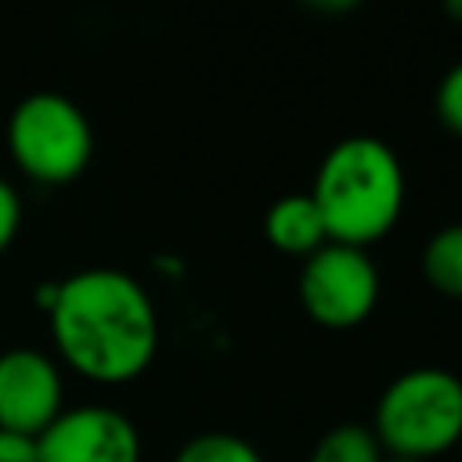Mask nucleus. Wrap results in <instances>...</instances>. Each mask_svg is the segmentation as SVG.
Returning <instances> with one entry per match:
<instances>
[{
	"mask_svg": "<svg viewBox=\"0 0 462 462\" xmlns=\"http://www.w3.org/2000/svg\"><path fill=\"white\" fill-rule=\"evenodd\" d=\"M458 444H462V440H458Z\"/></svg>",
	"mask_w": 462,
	"mask_h": 462,
	"instance_id": "18",
	"label": "nucleus"
},
{
	"mask_svg": "<svg viewBox=\"0 0 462 462\" xmlns=\"http://www.w3.org/2000/svg\"><path fill=\"white\" fill-rule=\"evenodd\" d=\"M36 462H141V433L105 404L61 408L36 437Z\"/></svg>",
	"mask_w": 462,
	"mask_h": 462,
	"instance_id": "6",
	"label": "nucleus"
},
{
	"mask_svg": "<svg viewBox=\"0 0 462 462\" xmlns=\"http://www.w3.org/2000/svg\"><path fill=\"white\" fill-rule=\"evenodd\" d=\"M61 372L47 354L32 346L0 354V430L40 437L61 415Z\"/></svg>",
	"mask_w": 462,
	"mask_h": 462,
	"instance_id": "7",
	"label": "nucleus"
},
{
	"mask_svg": "<svg viewBox=\"0 0 462 462\" xmlns=\"http://www.w3.org/2000/svg\"><path fill=\"white\" fill-rule=\"evenodd\" d=\"M7 152L36 184L76 180L94 155L90 119L65 94H29L7 119Z\"/></svg>",
	"mask_w": 462,
	"mask_h": 462,
	"instance_id": "4",
	"label": "nucleus"
},
{
	"mask_svg": "<svg viewBox=\"0 0 462 462\" xmlns=\"http://www.w3.org/2000/svg\"><path fill=\"white\" fill-rule=\"evenodd\" d=\"M386 451L365 422H339L318 437L307 462H383Z\"/></svg>",
	"mask_w": 462,
	"mask_h": 462,
	"instance_id": "10",
	"label": "nucleus"
},
{
	"mask_svg": "<svg viewBox=\"0 0 462 462\" xmlns=\"http://www.w3.org/2000/svg\"><path fill=\"white\" fill-rule=\"evenodd\" d=\"M444 11H448V18H451V22H462V0H448V4H444Z\"/></svg>",
	"mask_w": 462,
	"mask_h": 462,
	"instance_id": "15",
	"label": "nucleus"
},
{
	"mask_svg": "<svg viewBox=\"0 0 462 462\" xmlns=\"http://www.w3.org/2000/svg\"><path fill=\"white\" fill-rule=\"evenodd\" d=\"M307 195L321 213L328 242L368 249L401 220L408 184L397 152L383 137L350 134L321 155Z\"/></svg>",
	"mask_w": 462,
	"mask_h": 462,
	"instance_id": "2",
	"label": "nucleus"
},
{
	"mask_svg": "<svg viewBox=\"0 0 462 462\" xmlns=\"http://www.w3.org/2000/svg\"><path fill=\"white\" fill-rule=\"evenodd\" d=\"M419 267L433 292L448 300H462V220L444 224L426 238Z\"/></svg>",
	"mask_w": 462,
	"mask_h": 462,
	"instance_id": "9",
	"label": "nucleus"
},
{
	"mask_svg": "<svg viewBox=\"0 0 462 462\" xmlns=\"http://www.w3.org/2000/svg\"><path fill=\"white\" fill-rule=\"evenodd\" d=\"M0 462H36V437L0 430Z\"/></svg>",
	"mask_w": 462,
	"mask_h": 462,
	"instance_id": "14",
	"label": "nucleus"
},
{
	"mask_svg": "<svg viewBox=\"0 0 462 462\" xmlns=\"http://www.w3.org/2000/svg\"><path fill=\"white\" fill-rule=\"evenodd\" d=\"M296 289H300V307L314 325L343 332L372 318L383 278L368 249L325 242L321 249L303 256Z\"/></svg>",
	"mask_w": 462,
	"mask_h": 462,
	"instance_id": "5",
	"label": "nucleus"
},
{
	"mask_svg": "<svg viewBox=\"0 0 462 462\" xmlns=\"http://www.w3.org/2000/svg\"><path fill=\"white\" fill-rule=\"evenodd\" d=\"M263 235L285 256H310L314 249H321L328 242L321 213L307 191H292V195L274 199L263 213Z\"/></svg>",
	"mask_w": 462,
	"mask_h": 462,
	"instance_id": "8",
	"label": "nucleus"
},
{
	"mask_svg": "<svg viewBox=\"0 0 462 462\" xmlns=\"http://www.w3.org/2000/svg\"><path fill=\"white\" fill-rule=\"evenodd\" d=\"M18 227H22V199H18L14 184H7L0 177V253L14 242Z\"/></svg>",
	"mask_w": 462,
	"mask_h": 462,
	"instance_id": "13",
	"label": "nucleus"
},
{
	"mask_svg": "<svg viewBox=\"0 0 462 462\" xmlns=\"http://www.w3.org/2000/svg\"><path fill=\"white\" fill-rule=\"evenodd\" d=\"M350 7L354 4H343V0L339 4H314V11H350Z\"/></svg>",
	"mask_w": 462,
	"mask_h": 462,
	"instance_id": "16",
	"label": "nucleus"
},
{
	"mask_svg": "<svg viewBox=\"0 0 462 462\" xmlns=\"http://www.w3.org/2000/svg\"><path fill=\"white\" fill-rule=\"evenodd\" d=\"M372 433L386 455L415 462L451 451L462 440V379L437 365L393 375L375 401Z\"/></svg>",
	"mask_w": 462,
	"mask_h": 462,
	"instance_id": "3",
	"label": "nucleus"
},
{
	"mask_svg": "<svg viewBox=\"0 0 462 462\" xmlns=\"http://www.w3.org/2000/svg\"><path fill=\"white\" fill-rule=\"evenodd\" d=\"M173 462H263V455L238 433L227 430H209V433H195Z\"/></svg>",
	"mask_w": 462,
	"mask_h": 462,
	"instance_id": "11",
	"label": "nucleus"
},
{
	"mask_svg": "<svg viewBox=\"0 0 462 462\" xmlns=\"http://www.w3.org/2000/svg\"><path fill=\"white\" fill-rule=\"evenodd\" d=\"M47 314L65 365L101 386L137 379L159 350L152 296L116 267H87L47 285Z\"/></svg>",
	"mask_w": 462,
	"mask_h": 462,
	"instance_id": "1",
	"label": "nucleus"
},
{
	"mask_svg": "<svg viewBox=\"0 0 462 462\" xmlns=\"http://www.w3.org/2000/svg\"><path fill=\"white\" fill-rule=\"evenodd\" d=\"M383 462H415V458H401V455H386Z\"/></svg>",
	"mask_w": 462,
	"mask_h": 462,
	"instance_id": "17",
	"label": "nucleus"
},
{
	"mask_svg": "<svg viewBox=\"0 0 462 462\" xmlns=\"http://www.w3.org/2000/svg\"><path fill=\"white\" fill-rule=\"evenodd\" d=\"M433 108H437V119L462 137V61H455L440 83H437V94H433Z\"/></svg>",
	"mask_w": 462,
	"mask_h": 462,
	"instance_id": "12",
	"label": "nucleus"
}]
</instances>
